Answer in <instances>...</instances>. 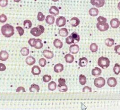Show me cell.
<instances>
[{"label": "cell", "instance_id": "44dd1931", "mask_svg": "<svg viewBox=\"0 0 120 110\" xmlns=\"http://www.w3.org/2000/svg\"><path fill=\"white\" fill-rule=\"evenodd\" d=\"M55 18L54 16L52 15H48L45 18V22L46 23L52 25L54 23Z\"/></svg>", "mask_w": 120, "mask_h": 110}, {"label": "cell", "instance_id": "f907efd6", "mask_svg": "<svg viewBox=\"0 0 120 110\" xmlns=\"http://www.w3.org/2000/svg\"><path fill=\"white\" fill-rule=\"evenodd\" d=\"M117 7H118V9L120 11V2H119V3L118 4V6H117Z\"/></svg>", "mask_w": 120, "mask_h": 110}, {"label": "cell", "instance_id": "f35d334b", "mask_svg": "<svg viewBox=\"0 0 120 110\" xmlns=\"http://www.w3.org/2000/svg\"><path fill=\"white\" fill-rule=\"evenodd\" d=\"M51 79H52V77L50 75H49L47 74L44 75L43 77V81L44 82H48L49 81H50Z\"/></svg>", "mask_w": 120, "mask_h": 110}, {"label": "cell", "instance_id": "cb8c5ba5", "mask_svg": "<svg viewBox=\"0 0 120 110\" xmlns=\"http://www.w3.org/2000/svg\"><path fill=\"white\" fill-rule=\"evenodd\" d=\"M64 58L67 63H72L74 60V56L70 54H66L64 56Z\"/></svg>", "mask_w": 120, "mask_h": 110}, {"label": "cell", "instance_id": "7402d4cb", "mask_svg": "<svg viewBox=\"0 0 120 110\" xmlns=\"http://www.w3.org/2000/svg\"><path fill=\"white\" fill-rule=\"evenodd\" d=\"M54 46L57 48H61L63 47V43L62 42L58 39H56L53 40V42Z\"/></svg>", "mask_w": 120, "mask_h": 110}, {"label": "cell", "instance_id": "b9f144b4", "mask_svg": "<svg viewBox=\"0 0 120 110\" xmlns=\"http://www.w3.org/2000/svg\"><path fill=\"white\" fill-rule=\"evenodd\" d=\"M35 41L36 39L34 38H30L28 40V43L29 45L32 47H34L35 45Z\"/></svg>", "mask_w": 120, "mask_h": 110}, {"label": "cell", "instance_id": "9c48e42d", "mask_svg": "<svg viewBox=\"0 0 120 110\" xmlns=\"http://www.w3.org/2000/svg\"><path fill=\"white\" fill-rule=\"evenodd\" d=\"M43 55L47 59H52L54 56L53 53L49 50L45 49L43 51Z\"/></svg>", "mask_w": 120, "mask_h": 110}, {"label": "cell", "instance_id": "d590c367", "mask_svg": "<svg viewBox=\"0 0 120 110\" xmlns=\"http://www.w3.org/2000/svg\"><path fill=\"white\" fill-rule=\"evenodd\" d=\"M37 18L39 21H43L45 20V16L41 12H38L37 16Z\"/></svg>", "mask_w": 120, "mask_h": 110}, {"label": "cell", "instance_id": "277c9868", "mask_svg": "<svg viewBox=\"0 0 120 110\" xmlns=\"http://www.w3.org/2000/svg\"><path fill=\"white\" fill-rule=\"evenodd\" d=\"M105 84V79L103 77H98L96 78L94 81V84L98 88L103 87Z\"/></svg>", "mask_w": 120, "mask_h": 110}, {"label": "cell", "instance_id": "ba28073f", "mask_svg": "<svg viewBox=\"0 0 120 110\" xmlns=\"http://www.w3.org/2000/svg\"><path fill=\"white\" fill-rule=\"evenodd\" d=\"M110 25L113 28L116 29L119 27L120 25V21L118 18H113L110 21Z\"/></svg>", "mask_w": 120, "mask_h": 110}, {"label": "cell", "instance_id": "816d5d0a", "mask_svg": "<svg viewBox=\"0 0 120 110\" xmlns=\"http://www.w3.org/2000/svg\"><path fill=\"white\" fill-rule=\"evenodd\" d=\"M14 0V2H20L21 0Z\"/></svg>", "mask_w": 120, "mask_h": 110}, {"label": "cell", "instance_id": "d6986e66", "mask_svg": "<svg viewBox=\"0 0 120 110\" xmlns=\"http://www.w3.org/2000/svg\"><path fill=\"white\" fill-rule=\"evenodd\" d=\"M101 72H102L101 70L97 67H96L94 68H93L91 71L92 75L95 77L99 76V75H100Z\"/></svg>", "mask_w": 120, "mask_h": 110}, {"label": "cell", "instance_id": "4fadbf2b", "mask_svg": "<svg viewBox=\"0 0 120 110\" xmlns=\"http://www.w3.org/2000/svg\"><path fill=\"white\" fill-rule=\"evenodd\" d=\"M49 12L52 15H53L55 16H57L59 14V10L58 8L55 6H52L50 7Z\"/></svg>", "mask_w": 120, "mask_h": 110}, {"label": "cell", "instance_id": "1f68e13d", "mask_svg": "<svg viewBox=\"0 0 120 110\" xmlns=\"http://www.w3.org/2000/svg\"><path fill=\"white\" fill-rule=\"evenodd\" d=\"M21 54L23 56H27L29 55L30 53V51L28 48L27 47H23L21 48L20 50Z\"/></svg>", "mask_w": 120, "mask_h": 110}, {"label": "cell", "instance_id": "3957f363", "mask_svg": "<svg viewBox=\"0 0 120 110\" xmlns=\"http://www.w3.org/2000/svg\"><path fill=\"white\" fill-rule=\"evenodd\" d=\"M98 64L102 69H105L110 65V60L107 57L101 56L98 60Z\"/></svg>", "mask_w": 120, "mask_h": 110}, {"label": "cell", "instance_id": "7a4b0ae2", "mask_svg": "<svg viewBox=\"0 0 120 110\" xmlns=\"http://www.w3.org/2000/svg\"><path fill=\"white\" fill-rule=\"evenodd\" d=\"M45 31V28L41 25H38L36 27L32 28L30 31V33L35 37H38Z\"/></svg>", "mask_w": 120, "mask_h": 110}, {"label": "cell", "instance_id": "ee69618b", "mask_svg": "<svg viewBox=\"0 0 120 110\" xmlns=\"http://www.w3.org/2000/svg\"><path fill=\"white\" fill-rule=\"evenodd\" d=\"M97 21L98 22H101V23H105L107 21L106 18L105 17L102 16H99V17H98L97 18Z\"/></svg>", "mask_w": 120, "mask_h": 110}, {"label": "cell", "instance_id": "9a60e30c", "mask_svg": "<svg viewBox=\"0 0 120 110\" xmlns=\"http://www.w3.org/2000/svg\"><path fill=\"white\" fill-rule=\"evenodd\" d=\"M53 70L54 72L56 73H60L63 71L64 70V66L61 63H57L55 65L53 68Z\"/></svg>", "mask_w": 120, "mask_h": 110}, {"label": "cell", "instance_id": "7bdbcfd3", "mask_svg": "<svg viewBox=\"0 0 120 110\" xmlns=\"http://www.w3.org/2000/svg\"><path fill=\"white\" fill-rule=\"evenodd\" d=\"M8 4V0H0V6L1 7H6Z\"/></svg>", "mask_w": 120, "mask_h": 110}, {"label": "cell", "instance_id": "52a82bcc", "mask_svg": "<svg viewBox=\"0 0 120 110\" xmlns=\"http://www.w3.org/2000/svg\"><path fill=\"white\" fill-rule=\"evenodd\" d=\"M90 3L97 8H101L104 5L105 0H90Z\"/></svg>", "mask_w": 120, "mask_h": 110}, {"label": "cell", "instance_id": "60d3db41", "mask_svg": "<svg viewBox=\"0 0 120 110\" xmlns=\"http://www.w3.org/2000/svg\"><path fill=\"white\" fill-rule=\"evenodd\" d=\"M7 17L5 14H2L0 15V23H4L7 21Z\"/></svg>", "mask_w": 120, "mask_h": 110}, {"label": "cell", "instance_id": "2e32d148", "mask_svg": "<svg viewBox=\"0 0 120 110\" xmlns=\"http://www.w3.org/2000/svg\"><path fill=\"white\" fill-rule=\"evenodd\" d=\"M26 63L30 66L33 65L36 62L35 58L32 56H29L26 57L25 59Z\"/></svg>", "mask_w": 120, "mask_h": 110}, {"label": "cell", "instance_id": "74e56055", "mask_svg": "<svg viewBox=\"0 0 120 110\" xmlns=\"http://www.w3.org/2000/svg\"><path fill=\"white\" fill-rule=\"evenodd\" d=\"M38 63L39 65L41 67H45L46 64V61L45 58H41L39 60Z\"/></svg>", "mask_w": 120, "mask_h": 110}, {"label": "cell", "instance_id": "6da1fadb", "mask_svg": "<svg viewBox=\"0 0 120 110\" xmlns=\"http://www.w3.org/2000/svg\"><path fill=\"white\" fill-rule=\"evenodd\" d=\"M1 32L4 36L9 38L14 34V27L8 24H4L1 28Z\"/></svg>", "mask_w": 120, "mask_h": 110}, {"label": "cell", "instance_id": "836d02e7", "mask_svg": "<svg viewBox=\"0 0 120 110\" xmlns=\"http://www.w3.org/2000/svg\"><path fill=\"white\" fill-rule=\"evenodd\" d=\"M113 71L116 75H118L120 73V65L117 63H115L113 67Z\"/></svg>", "mask_w": 120, "mask_h": 110}, {"label": "cell", "instance_id": "d4e9b609", "mask_svg": "<svg viewBox=\"0 0 120 110\" xmlns=\"http://www.w3.org/2000/svg\"><path fill=\"white\" fill-rule=\"evenodd\" d=\"M58 88L59 91L61 92H66L68 90V86L65 83H59V84L58 85Z\"/></svg>", "mask_w": 120, "mask_h": 110}, {"label": "cell", "instance_id": "f1b7e54d", "mask_svg": "<svg viewBox=\"0 0 120 110\" xmlns=\"http://www.w3.org/2000/svg\"><path fill=\"white\" fill-rule=\"evenodd\" d=\"M23 26H24V28L26 29H30L32 26L31 22L28 19L24 20L23 21Z\"/></svg>", "mask_w": 120, "mask_h": 110}, {"label": "cell", "instance_id": "4316f807", "mask_svg": "<svg viewBox=\"0 0 120 110\" xmlns=\"http://www.w3.org/2000/svg\"><path fill=\"white\" fill-rule=\"evenodd\" d=\"M43 46V44L42 42V40L39 39H36L35 41V45L34 47L36 49H39L42 48Z\"/></svg>", "mask_w": 120, "mask_h": 110}, {"label": "cell", "instance_id": "e575fe53", "mask_svg": "<svg viewBox=\"0 0 120 110\" xmlns=\"http://www.w3.org/2000/svg\"><path fill=\"white\" fill-rule=\"evenodd\" d=\"M90 50L94 53V52H96L98 51V45L95 43H91L90 46Z\"/></svg>", "mask_w": 120, "mask_h": 110}, {"label": "cell", "instance_id": "681fc988", "mask_svg": "<svg viewBox=\"0 0 120 110\" xmlns=\"http://www.w3.org/2000/svg\"><path fill=\"white\" fill-rule=\"evenodd\" d=\"M58 82L60 84H63V83H66V80L64 79L60 78L58 79Z\"/></svg>", "mask_w": 120, "mask_h": 110}, {"label": "cell", "instance_id": "8992f818", "mask_svg": "<svg viewBox=\"0 0 120 110\" xmlns=\"http://www.w3.org/2000/svg\"><path fill=\"white\" fill-rule=\"evenodd\" d=\"M66 24V18L63 16L58 17L56 20V24L57 26L60 27L64 26Z\"/></svg>", "mask_w": 120, "mask_h": 110}, {"label": "cell", "instance_id": "ffe728a7", "mask_svg": "<svg viewBox=\"0 0 120 110\" xmlns=\"http://www.w3.org/2000/svg\"><path fill=\"white\" fill-rule=\"evenodd\" d=\"M40 90V87L38 85H37L36 84H32V85H31L30 88H29V90L30 92H33V93H35V92H38Z\"/></svg>", "mask_w": 120, "mask_h": 110}, {"label": "cell", "instance_id": "7dc6e473", "mask_svg": "<svg viewBox=\"0 0 120 110\" xmlns=\"http://www.w3.org/2000/svg\"><path fill=\"white\" fill-rule=\"evenodd\" d=\"M16 92H25V88L22 87V86H19L18 87L16 90Z\"/></svg>", "mask_w": 120, "mask_h": 110}, {"label": "cell", "instance_id": "f546056e", "mask_svg": "<svg viewBox=\"0 0 120 110\" xmlns=\"http://www.w3.org/2000/svg\"><path fill=\"white\" fill-rule=\"evenodd\" d=\"M70 35L72 36V37L74 39L75 43L78 42H79L80 41V36H79V35L75 31V32H72L71 34Z\"/></svg>", "mask_w": 120, "mask_h": 110}, {"label": "cell", "instance_id": "5b68a950", "mask_svg": "<svg viewBox=\"0 0 120 110\" xmlns=\"http://www.w3.org/2000/svg\"><path fill=\"white\" fill-rule=\"evenodd\" d=\"M96 26L97 29L101 31H107L109 27V24L106 22L105 23H101V22H98Z\"/></svg>", "mask_w": 120, "mask_h": 110}, {"label": "cell", "instance_id": "c3c4849f", "mask_svg": "<svg viewBox=\"0 0 120 110\" xmlns=\"http://www.w3.org/2000/svg\"><path fill=\"white\" fill-rule=\"evenodd\" d=\"M6 69V67L5 65L2 63H0V71H3Z\"/></svg>", "mask_w": 120, "mask_h": 110}, {"label": "cell", "instance_id": "ac0fdd59", "mask_svg": "<svg viewBox=\"0 0 120 110\" xmlns=\"http://www.w3.org/2000/svg\"><path fill=\"white\" fill-rule=\"evenodd\" d=\"M31 72L34 75H38L41 73V69L38 66L35 65L31 68Z\"/></svg>", "mask_w": 120, "mask_h": 110}, {"label": "cell", "instance_id": "4dcf8cb0", "mask_svg": "<svg viewBox=\"0 0 120 110\" xmlns=\"http://www.w3.org/2000/svg\"><path fill=\"white\" fill-rule=\"evenodd\" d=\"M105 44L109 47H111L112 46V45H113L114 43V40L113 39H112V38H107L105 40Z\"/></svg>", "mask_w": 120, "mask_h": 110}, {"label": "cell", "instance_id": "e0dca14e", "mask_svg": "<svg viewBox=\"0 0 120 110\" xmlns=\"http://www.w3.org/2000/svg\"><path fill=\"white\" fill-rule=\"evenodd\" d=\"M88 63V59L85 57H82V58H80L79 59V63L78 64L80 67H85L86 66Z\"/></svg>", "mask_w": 120, "mask_h": 110}, {"label": "cell", "instance_id": "83f0119b", "mask_svg": "<svg viewBox=\"0 0 120 110\" xmlns=\"http://www.w3.org/2000/svg\"><path fill=\"white\" fill-rule=\"evenodd\" d=\"M57 87V84L54 81H51L48 85V88L50 91H54L56 89Z\"/></svg>", "mask_w": 120, "mask_h": 110}, {"label": "cell", "instance_id": "603a6c76", "mask_svg": "<svg viewBox=\"0 0 120 110\" xmlns=\"http://www.w3.org/2000/svg\"><path fill=\"white\" fill-rule=\"evenodd\" d=\"M58 33L60 35V36L63 37H65L68 35V31L67 28H62L59 30Z\"/></svg>", "mask_w": 120, "mask_h": 110}, {"label": "cell", "instance_id": "d6a6232c", "mask_svg": "<svg viewBox=\"0 0 120 110\" xmlns=\"http://www.w3.org/2000/svg\"><path fill=\"white\" fill-rule=\"evenodd\" d=\"M79 83L82 85H84L86 83V77L82 74H81L79 77Z\"/></svg>", "mask_w": 120, "mask_h": 110}, {"label": "cell", "instance_id": "ab89813d", "mask_svg": "<svg viewBox=\"0 0 120 110\" xmlns=\"http://www.w3.org/2000/svg\"><path fill=\"white\" fill-rule=\"evenodd\" d=\"M16 29L17 30V31L20 36L23 35V34H24V29L22 27L17 26V27H16Z\"/></svg>", "mask_w": 120, "mask_h": 110}, {"label": "cell", "instance_id": "f5cc1de1", "mask_svg": "<svg viewBox=\"0 0 120 110\" xmlns=\"http://www.w3.org/2000/svg\"><path fill=\"white\" fill-rule=\"evenodd\" d=\"M52 1H54V2H57L58 1H59V0H52Z\"/></svg>", "mask_w": 120, "mask_h": 110}, {"label": "cell", "instance_id": "7c38bea8", "mask_svg": "<svg viewBox=\"0 0 120 110\" xmlns=\"http://www.w3.org/2000/svg\"><path fill=\"white\" fill-rule=\"evenodd\" d=\"M9 57L8 53L5 50H2L0 52V60L2 61H6Z\"/></svg>", "mask_w": 120, "mask_h": 110}, {"label": "cell", "instance_id": "bcb514c9", "mask_svg": "<svg viewBox=\"0 0 120 110\" xmlns=\"http://www.w3.org/2000/svg\"><path fill=\"white\" fill-rule=\"evenodd\" d=\"M114 50L117 54L120 55V45L115 46L114 47Z\"/></svg>", "mask_w": 120, "mask_h": 110}, {"label": "cell", "instance_id": "f6af8a7d", "mask_svg": "<svg viewBox=\"0 0 120 110\" xmlns=\"http://www.w3.org/2000/svg\"><path fill=\"white\" fill-rule=\"evenodd\" d=\"M92 92L91 88L88 86H85L82 89V92L90 93V92Z\"/></svg>", "mask_w": 120, "mask_h": 110}, {"label": "cell", "instance_id": "8d00e7d4", "mask_svg": "<svg viewBox=\"0 0 120 110\" xmlns=\"http://www.w3.org/2000/svg\"><path fill=\"white\" fill-rule=\"evenodd\" d=\"M66 42L69 45L72 43H75V40L73 39V38L72 37V36H69L66 39Z\"/></svg>", "mask_w": 120, "mask_h": 110}, {"label": "cell", "instance_id": "30bf717a", "mask_svg": "<svg viewBox=\"0 0 120 110\" xmlns=\"http://www.w3.org/2000/svg\"><path fill=\"white\" fill-rule=\"evenodd\" d=\"M69 52L73 54H77L79 51V47L77 44H73L69 47Z\"/></svg>", "mask_w": 120, "mask_h": 110}, {"label": "cell", "instance_id": "484cf974", "mask_svg": "<svg viewBox=\"0 0 120 110\" xmlns=\"http://www.w3.org/2000/svg\"><path fill=\"white\" fill-rule=\"evenodd\" d=\"M99 11L98 8H92L90 9L89 11V13L90 15L91 16H96L98 14Z\"/></svg>", "mask_w": 120, "mask_h": 110}, {"label": "cell", "instance_id": "5bb4252c", "mask_svg": "<svg viewBox=\"0 0 120 110\" xmlns=\"http://www.w3.org/2000/svg\"><path fill=\"white\" fill-rule=\"evenodd\" d=\"M80 20L76 17H73L70 20V24L73 27H76L80 24Z\"/></svg>", "mask_w": 120, "mask_h": 110}, {"label": "cell", "instance_id": "8fae6325", "mask_svg": "<svg viewBox=\"0 0 120 110\" xmlns=\"http://www.w3.org/2000/svg\"><path fill=\"white\" fill-rule=\"evenodd\" d=\"M107 84L110 87H114L117 84L116 79L114 77H110L107 79Z\"/></svg>", "mask_w": 120, "mask_h": 110}]
</instances>
